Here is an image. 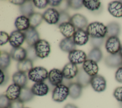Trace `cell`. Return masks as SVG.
I'll return each instance as SVG.
<instances>
[{
  "label": "cell",
  "mask_w": 122,
  "mask_h": 108,
  "mask_svg": "<svg viewBox=\"0 0 122 108\" xmlns=\"http://www.w3.org/2000/svg\"><path fill=\"white\" fill-rule=\"evenodd\" d=\"M115 78L117 82L122 83V66L118 68L116 70L115 74Z\"/></svg>",
  "instance_id": "obj_45"
},
{
  "label": "cell",
  "mask_w": 122,
  "mask_h": 108,
  "mask_svg": "<svg viewBox=\"0 0 122 108\" xmlns=\"http://www.w3.org/2000/svg\"><path fill=\"white\" fill-rule=\"evenodd\" d=\"M82 2L83 6L91 11L98 10L101 6V2L99 0H83Z\"/></svg>",
  "instance_id": "obj_34"
},
{
  "label": "cell",
  "mask_w": 122,
  "mask_h": 108,
  "mask_svg": "<svg viewBox=\"0 0 122 108\" xmlns=\"http://www.w3.org/2000/svg\"><path fill=\"white\" fill-rule=\"evenodd\" d=\"M59 47L62 51L70 53L75 49L76 44L73 39L65 38L61 41Z\"/></svg>",
  "instance_id": "obj_26"
},
{
  "label": "cell",
  "mask_w": 122,
  "mask_h": 108,
  "mask_svg": "<svg viewBox=\"0 0 122 108\" xmlns=\"http://www.w3.org/2000/svg\"><path fill=\"white\" fill-rule=\"evenodd\" d=\"M34 96L31 88L25 87L21 88L20 96L18 99L23 103L27 102L31 100L34 98Z\"/></svg>",
  "instance_id": "obj_30"
},
{
  "label": "cell",
  "mask_w": 122,
  "mask_h": 108,
  "mask_svg": "<svg viewBox=\"0 0 122 108\" xmlns=\"http://www.w3.org/2000/svg\"><path fill=\"white\" fill-rule=\"evenodd\" d=\"M43 19L49 24H57L59 20L60 12L54 8H49L42 14Z\"/></svg>",
  "instance_id": "obj_9"
},
{
  "label": "cell",
  "mask_w": 122,
  "mask_h": 108,
  "mask_svg": "<svg viewBox=\"0 0 122 108\" xmlns=\"http://www.w3.org/2000/svg\"><path fill=\"white\" fill-rule=\"evenodd\" d=\"M33 68L32 61L28 59L18 62L17 65L18 71L24 73L29 72Z\"/></svg>",
  "instance_id": "obj_29"
},
{
  "label": "cell",
  "mask_w": 122,
  "mask_h": 108,
  "mask_svg": "<svg viewBox=\"0 0 122 108\" xmlns=\"http://www.w3.org/2000/svg\"><path fill=\"white\" fill-rule=\"evenodd\" d=\"M64 108H78L76 105H75L74 104H71V103H69L66 104Z\"/></svg>",
  "instance_id": "obj_48"
},
{
  "label": "cell",
  "mask_w": 122,
  "mask_h": 108,
  "mask_svg": "<svg viewBox=\"0 0 122 108\" xmlns=\"http://www.w3.org/2000/svg\"><path fill=\"white\" fill-rule=\"evenodd\" d=\"M92 77L87 74L83 69L82 68H80L78 74L76 76L77 82L79 83L82 88H85L90 84Z\"/></svg>",
  "instance_id": "obj_22"
},
{
  "label": "cell",
  "mask_w": 122,
  "mask_h": 108,
  "mask_svg": "<svg viewBox=\"0 0 122 108\" xmlns=\"http://www.w3.org/2000/svg\"><path fill=\"white\" fill-rule=\"evenodd\" d=\"M10 55L7 51L1 50L0 54V68L1 69H6L10 63Z\"/></svg>",
  "instance_id": "obj_31"
},
{
  "label": "cell",
  "mask_w": 122,
  "mask_h": 108,
  "mask_svg": "<svg viewBox=\"0 0 122 108\" xmlns=\"http://www.w3.org/2000/svg\"><path fill=\"white\" fill-rule=\"evenodd\" d=\"M103 41H104V38H91V44L93 48H100V47L103 44Z\"/></svg>",
  "instance_id": "obj_40"
},
{
  "label": "cell",
  "mask_w": 122,
  "mask_h": 108,
  "mask_svg": "<svg viewBox=\"0 0 122 108\" xmlns=\"http://www.w3.org/2000/svg\"><path fill=\"white\" fill-rule=\"evenodd\" d=\"M27 58L32 61L38 58L36 54L35 50L34 49V46H29L27 49Z\"/></svg>",
  "instance_id": "obj_36"
},
{
  "label": "cell",
  "mask_w": 122,
  "mask_h": 108,
  "mask_svg": "<svg viewBox=\"0 0 122 108\" xmlns=\"http://www.w3.org/2000/svg\"><path fill=\"white\" fill-rule=\"evenodd\" d=\"M102 51L100 48H93L89 52L87 59L92 60L97 63L102 59Z\"/></svg>",
  "instance_id": "obj_33"
},
{
  "label": "cell",
  "mask_w": 122,
  "mask_h": 108,
  "mask_svg": "<svg viewBox=\"0 0 122 108\" xmlns=\"http://www.w3.org/2000/svg\"><path fill=\"white\" fill-rule=\"evenodd\" d=\"M36 54L38 58L43 59L47 57L51 52L49 43L45 39H40L34 45Z\"/></svg>",
  "instance_id": "obj_3"
},
{
  "label": "cell",
  "mask_w": 122,
  "mask_h": 108,
  "mask_svg": "<svg viewBox=\"0 0 122 108\" xmlns=\"http://www.w3.org/2000/svg\"><path fill=\"white\" fill-rule=\"evenodd\" d=\"M9 108H24V103L22 102L19 99L11 101Z\"/></svg>",
  "instance_id": "obj_44"
},
{
  "label": "cell",
  "mask_w": 122,
  "mask_h": 108,
  "mask_svg": "<svg viewBox=\"0 0 122 108\" xmlns=\"http://www.w3.org/2000/svg\"><path fill=\"white\" fill-rule=\"evenodd\" d=\"M11 3L16 4V5H22L23 4L26 0H10V1Z\"/></svg>",
  "instance_id": "obj_47"
},
{
  "label": "cell",
  "mask_w": 122,
  "mask_h": 108,
  "mask_svg": "<svg viewBox=\"0 0 122 108\" xmlns=\"http://www.w3.org/2000/svg\"><path fill=\"white\" fill-rule=\"evenodd\" d=\"M63 78L62 71L57 69H53L49 72L48 79L52 85L56 87L61 84Z\"/></svg>",
  "instance_id": "obj_12"
},
{
  "label": "cell",
  "mask_w": 122,
  "mask_h": 108,
  "mask_svg": "<svg viewBox=\"0 0 122 108\" xmlns=\"http://www.w3.org/2000/svg\"><path fill=\"white\" fill-rule=\"evenodd\" d=\"M15 26L19 31H25L30 27L29 19L28 17L21 15L16 18Z\"/></svg>",
  "instance_id": "obj_23"
},
{
  "label": "cell",
  "mask_w": 122,
  "mask_h": 108,
  "mask_svg": "<svg viewBox=\"0 0 122 108\" xmlns=\"http://www.w3.org/2000/svg\"><path fill=\"white\" fill-rule=\"evenodd\" d=\"M69 95L68 87L61 84L54 88L52 94V98L54 101L61 102L64 101Z\"/></svg>",
  "instance_id": "obj_4"
},
{
  "label": "cell",
  "mask_w": 122,
  "mask_h": 108,
  "mask_svg": "<svg viewBox=\"0 0 122 108\" xmlns=\"http://www.w3.org/2000/svg\"><path fill=\"white\" fill-rule=\"evenodd\" d=\"M69 7L73 10H78L83 6L82 0H68Z\"/></svg>",
  "instance_id": "obj_39"
},
{
  "label": "cell",
  "mask_w": 122,
  "mask_h": 108,
  "mask_svg": "<svg viewBox=\"0 0 122 108\" xmlns=\"http://www.w3.org/2000/svg\"><path fill=\"white\" fill-rule=\"evenodd\" d=\"M69 96L72 99H76L80 98L82 93V87L77 82L69 84Z\"/></svg>",
  "instance_id": "obj_25"
},
{
  "label": "cell",
  "mask_w": 122,
  "mask_h": 108,
  "mask_svg": "<svg viewBox=\"0 0 122 108\" xmlns=\"http://www.w3.org/2000/svg\"><path fill=\"white\" fill-rule=\"evenodd\" d=\"M59 29L61 33L66 38H71L75 32V28L71 22H66L60 24Z\"/></svg>",
  "instance_id": "obj_20"
},
{
  "label": "cell",
  "mask_w": 122,
  "mask_h": 108,
  "mask_svg": "<svg viewBox=\"0 0 122 108\" xmlns=\"http://www.w3.org/2000/svg\"><path fill=\"white\" fill-rule=\"evenodd\" d=\"M86 31L91 38H104L106 36L107 29L103 23L95 21L87 26Z\"/></svg>",
  "instance_id": "obj_1"
},
{
  "label": "cell",
  "mask_w": 122,
  "mask_h": 108,
  "mask_svg": "<svg viewBox=\"0 0 122 108\" xmlns=\"http://www.w3.org/2000/svg\"><path fill=\"white\" fill-rule=\"evenodd\" d=\"M119 105H120V108H122V102H120Z\"/></svg>",
  "instance_id": "obj_50"
},
{
  "label": "cell",
  "mask_w": 122,
  "mask_h": 108,
  "mask_svg": "<svg viewBox=\"0 0 122 108\" xmlns=\"http://www.w3.org/2000/svg\"><path fill=\"white\" fill-rule=\"evenodd\" d=\"M30 27L35 28L42 22L43 19L42 14L39 12H34L28 17Z\"/></svg>",
  "instance_id": "obj_32"
},
{
  "label": "cell",
  "mask_w": 122,
  "mask_h": 108,
  "mask_svg": "<svg viewBox=\"0 0 122 108\" xmlns=\"http://www.w3.org/2000/svg\"><path fill=\"white\" fill-rule=\"evenodd\" d=\"M120 1H121L122 3V0H120Z\"/></svg>",
  "instance_id": "obj_51"
},
{
  "label": "cell",
  "mask_w": 122,
  "mask_h": 108,
  "mask_svg": "<svg viewBox=\"0 0 122 108\" xmlns=\"http://www.w3.org/2000/svg\"><path fill=\"white\" fill-rule=\"evenodd\" d=\"M113 96L119 102H122V87L116 88L113 93Z\"/></svg>",
  "instance_id": "obj_42"
},
{
  "label": "cell",
  "mask_w": 122,
  "mask_h": 108,
  "mask_svg": "<svg viewBox=\"0 0 122 108\" xmlns=\"http://www.w3.org/2000/svg\"><path fill=\"white\" fill-rule=\"evenodd\" d=\"M79 69L76 65L69 62L63 67L62 72L64 79H71L77 76Z\"/></svg>",
  "instance_id": "obj_13"
},
{
  "label": "cell",
  "mask_w": 122,
  "mask_h": 108,
  "mask_svg": "<svg viewBox=\"0 0 122 108\" xmlns=\"http://www.w3.org/2000/svg\"><path fill=\"white\" fill-rule=\"evenodd\" d=\"M108 10L114 17H122V3L120 0L110 2L108 6Z\"/></svg>",
  "instance_id": "obj_17"
},
{
  "label": "cell",
  "mask_w": 122,
  "mask_h": 108,
  "mask_svg": "<svg viewBox=\"0 0 122 108\" xmlns=\"http://www.w3.org/2000/svg\"><path fill=\"white\" fill-rule=\"evenodd\" d=\"M32 2L35 7L40 9H44L49 4L47 0H33Z\"/></svg>",
  "instance_id": "obj_41"
},
{
  "label": "cell",
  "mask_w": 122,
  "mask_h": 108,
  "mask_svg": "<svg viewBox=\"0 0 122 108\" xmlns=\"http://www.w3.org/2000/svg\"><path fill=\"white\" fill-rule=\"evenodd\" d=\"M71 17L69 15V14L66 12L65 11H60V17L59 20L57 24L58 26L63 23L66 22H70Z\"/></svg>",
  "instance_id": "obj_35"
},
{
  "label": "cell",
  "mask_w": 122,
  "mask_h": 108,
  "mask_svg": "<svg viewBox=\"0 0 122 108\" xmlns=\"http://www.w3.org/2000/svg\"><path fill=\"white\" fill-rule=\"evenodd\" d=\"M23 33L25 37V41L29 46H34L35 43L40 39L39 34L35 28L30 27Z\"/></svg>",
  "instance_id": "obj_10"
},
{
  "label": "cell",
  "mask_w": 122,
  "mask_h": 108,
  "mask_svg": "<svg viewBox=\"0 0 122 108\" xmlns=\"http://www.w3.org/2000/svg\"></svg>",
  "instance_id": "obj_52"
},
{
  "label": "cell",
  "mask_w": 122,
  "mask_h": 108,
  "mask_svg": "<svg viewBox=\"0 0 122 108\" xmlns=\"http://www.w3.org/2000/svg\"></svg>",
  "instance_id": "obj_53"
},
{
  "label": "cell",
  "mask_w": 122,
  "mask_h": 108,
  "mask_svg": "<svg viewBox=\"0 0 122 108\" xmlns=\"http://www.w3.org/2000/svg\"><path fill=\"white\" fill-rule=\"evenodd\" d=\"M121 46L119 38L118 37L112 36L107 39L105 47L107 51L110 54H115L119 52Z\"/></svg>",
  "instance_id": "obj_5"
},
{
  "label": "cell",
  "mask_w": 122,
  "mask_h": 108,
  "mask_svg": "<svg viewBox=\"0 0 122 108\" xmlns=\"http://www.w3.org/2000/svg\"><path fill=\"white\" fill-rule=\"evenodd\" d=\"M10 36L5 31H0V45L1 46L5 44L9 41Z\"/></svg>",
  "instance_id": "obj_43"
},
{
  "label": "cell",
  "mask_w": 122,
  "mask_h": 108,
  "mask_svg": "<svg viewBox=\"0 0 122 108\" xmlns=\"http://www.w3.org/2000/svg\"><path fill=\"white\" fill-rule=\"evenodd\" d=\"M48 75L49 73L45 68L35 67L28 72V78L30 80L35 83L41 82L48 78Z\"/></svg>",
  "instance_id": "obj_2"
},
{
  "label": "cell",
  "mask_w": 122,
  "mask_h": 108,
  "mask_svg": "<svg viewBox=\"0 0 122 108\" xmlns=\"http://www.w3.org/2000/svg\"><path fill=\"white\" fill-rule=\"evenodd\" d=\"M32 92L34 95L43 96L47 94L49 90L48 86L44 82L35 83L31 88Z\"/></svg>",
  "instance_id": "obj_18"
},
{
  "label": "cell",
  "mask_w": 122,
  "mask_h": 108,
  "mask_svg": "<svg viewBox=\"0 0 122 108\" xmlns=\"http://www.w3.org/2000/svg\"><path fill=\"white\" fill-rule=\"evenodd\" d=\"M11 58L18 62L22 61L27 58L26 49L22 47L13 48L10 53Z\"/></svg>",
  "instance_id": "obj_21"
},
{
  "label": "cell",
  "mask_w": 122,
  "mask_h": 108,
  "mask_svg": "<svg viewBox=\"0 0 122 108\" xmlns=\"http://www.w3.org/2000/svg\"><path fill=\"white\" fill-rule=\"evenodd\" d=\"M25 40L23 32L18 30L13 31L10 35L9 42L13 48L20 47Z\"/></svg>",
  "instance_id": "obj_7"
},
{
  "label": "cell",
  "mask_w": 122,
  "mask_h": 108,
  "mask_svg": "<svg viewBox=\"0 0 122 108\" xmlns=\"http://www.w3.org/2000/svg\"><path fill=\"white\" fill-rule=\"evenodd\" d=\"M82 68L84 71L92 77L97 75L99 71L97 63L90 59H86L83 63Z\"/></svg>",
  "instance_id": "obj_15"
},
{
  "label": "cell",
  "mask_w": 122,
  "mask_h": 108,
  "mask_svg": "<svg viewBox=\"0 0 122 108\" xmlns=\"http://www.w3.org/2000/svg\"><path fill=\"white\" fill-rule=\"evenodd\" d=\"M86 53L82 50L75 49L69 54L68 58L70 62L75 65L83 63L87 59Z\"/></svg>",
  "instance_id": "obj_8"
},
{
  "label": "cell",
  "mask_w": 122,
  "mask_h": 108,
  "mask_svg": "<svg viewBox=\"0 0 122 108\" xmlns=\"http://www.w3.org/2000/svg\"><path fill=\"white\" fill-rule=\"evenodd\" d=\"M20 11L23 16L28 18L34 13V8L31 1L30 0H26L23 4L20 6Z\"/></svg>",
  "instance_id": "obj_28"
},
{
  "label": "cell",
  "mask_w": 122,
  "mask_h": 108,
  "mask_svg": "<svg viewBox=\"0 0 122 108\" xmlns=\"http://www.w3.org/2000/svg\"><path fill=\"white\" fill-rule=\"evenodd\" d=\"M49 4L52 7H58L59 6L61 3H62V1L61 0H48Z\"/></svg>",
  "instance_id": "obj_46"
},
{
  "label": "cell",
  "mask_w": 122,
  "mask_h": 108,
  "mask_svg": "<svg viewBox=\"0 0 122 108\" xmlns=\"http://www.w3.org/2000/svg\"><path fill=\"white\" fill-rule=\"evenodd\" d=\"M21 88L13 83L10 85L6 91V95L10 100L13 101L18 99L20 96Z\"/></svg>",
  "instance_id": "obj_19"
},
{
  "label": "cell",
  "mask_w": 122,
  "mask_h": 108,
  "mask_svg": "<svg viewBox=\"0 0 122 108\" xmlns=\"http://www.w3.org/2000/svg\"><path fill=\"white\" fill-rule=\"evenodd\" d=\"M0 85H5L9 80V76L6 69H0Z\"/></svg>",
  "instance_id": "obj_37"
},
{
  "label": "cell",
  "mask_w": 122,
  "mask_h": 108,
  "mask_svg": "<svg viewBox=\"0 0 122 108\" xmlns=\"http://www.w3.org/2000/svg\"><path fill=\"white\" fill-rule=\"evenodd\" d=\"M11 101L5 94H1L0 96V108H9Z\"/></svg>",
  "instance_id": "obj_38"
},
{
  "label": "cell",
  "mask_w": 122,
  "mask_h": 108,
  "mask_svg": "<svg viewBox=\"0 0 122 108\" xmlns=\"http://www.w3.org/2000/svg\"><path fill=\"white\" fill-rule=\"evenodd\" d=\"M106 66L111 68H115L122 66V57L119 53L115 54H110L104 59Z\"/></svg>",
  "instance_id": "obj_11"
},
{
  "label": "cell",
  "mask_w": 122,
  "mask_h": 108,
  "mask_svg": "<svg viewBox=\"0 0 122 108\" xmlns=\"http://www.w3.org/2000/svg\"><path fill=\"white\" fill-rule=\"evenodd\" d=\"M90 84L93 90L97 92L104 91L106 88V81L102 75H96L91 78Z\"/></svg>",
  "instance_id": "obj_6"
},
{
  "label": "cell",
  "mask_w": 122,
  "mask_h": 108,
  "mask_svg": "<svg viewBox=\"0 0 122 108\" xmlns=\"http://www.w3.org/2000/svg\"><path fill=\"white\" fill-rule=\"evenodd\" d=\"M119 53L120 54V55H121V56L122 57V46H121V49H120V51H119Z\"/></svg>",
  "instance_id": "obj_49"
},
{
  "label": "cell",
  "mask_w": 122,
  "mask_h": 108,
  "mask_svg": "<svg viewBox=\"0 0 122 108\" xmlns=\"http://www.w3.org/2000/svg\"><path fill=\"white\" fill-rule=\"evenodd\" d=\"M12 78L13 83L20 86L21 88L26 87L27 84L28 78L25 73L18 71L13 74Z\"/></svg>",
  "instance_id": "obj_24"
},
{
  "label": "cell",
  "mask_w": 122,
  "mask_h": 108,
  "mask_svg": "<svg viewBox=\"0 0 122 108\" xmlns=\"http://www.w3.org/2000/svg\"><path fill=\"white\" fill-rule=\"evenodd\" d=\"M106 27L107 32L106 37L108 38L112 36L118 37L121 32L120 25L116 21L109 23Z\"/></svg>",
  "instance_id": "obj_27"
},
{
  "label": "cell",
  "mask_w": 122,
  "mask_h": 108,
  "mask_svg": "<svg viewBox=\"0 0 122 108\" xmlns=\"http://www.w3.org/2000/svg\"><path fill=\"white\" fill-rule=\"evenodd\" d=\"M70 22L78 29H83L87 27L88 20L87 18L81 14H75L71 17Z\"/></svg>",
  "instance_id": "obj_14"
},
{
  "label": "cell",
  "mask_w": 122,
  "mask_h": 108,
  "mask_svg": "<svg viewBox=\"0 0 122 108\" xmlns=\"http://www.w3.org/2000/svg\"><path fill=\"white\" fill-rule=\"evenodd\" d=\"M89 35L83 29H77L73 36V40L76 45L82 46L86 44L89 40Z\"/></svg>",
  "instance_id": "obj_16"
}]
</instances>
